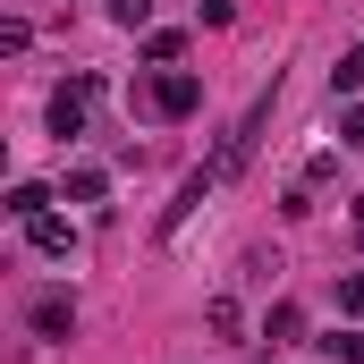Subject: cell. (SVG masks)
Returning <instances> with one entry per match:
<instances>
[{
  "label": "cell",
  "mask_w": 364,
  "mask_h": 364,
  "mask_svg": "<svg viewBox=\"0 0 364 364\" xmlns=\"http://www.w3.org/2000/svg\"><path fill=\"white\" fill-rule=\"evenodd\" d=\"M272 93H279V85H272ZM272 93H255V110H246V119H237V127L220 136V153L203 161L212 178H237V170H246V153H255V136H263V119H272Z\"/></svg>",
  "instance_id": "1"
},
{
  "label": "cell",
  "mask_w": 364,
  "mask_h": 364,
  "mask_svg": "<svg viewBox=\"0 0 364 364\" xmlns=\"http://www.w3.org/2000/svg\"><path fill=\"white\" fill-rule=\"evenodd\" d=\"M144 102H153V119H186V110L203 102V77H195V68H161Z\"/></svg>",
  "instance_id": "2"
},
{
  "label": "cell",
  "mask_w": 364,
  "mask_h": 364,
  "mask_svg": "<svg viewBox=\"0 0 364 364\" xmlns=\"http://www.w3.org/2000/svg\"><path fill=\"white\" fill-rule=\"evenodd\" d=\"M102 93V77H68V85L51 93V136L68 144V136H85V102Z\"/></svg>",
  "instance_id": "3"
},
{
  "label": "cell",
  "mask_w": 364,
  "mask_h": 364,
  "mask_svg": "<svg viewBox=\"0 0 364 364\" xmlns=\"http://www.w3.org/2000/svg\"><path fill=\"white\" fill-rule=\"evenodd\" d=\"M26 246H34V255H68V246H77V220H60V212H34V220H26Z\"/></svg>",
  "instance_id": "4"
},
{
  "label": "cell",
  "mask_w": 364,
  "mask_h": 364,
  "mask_svg": "<svg viewBox=\"0 0 364 364\" xmlns=\"http://www.w3.org/2000/svg\"><path fill=\"white\" fill-rule=\"evenodd\" d=\"M34 331H43V339H77V296H60V288L34 296Z\"/></svg>",
  "instance_id": "5"
},
{
  "label": "cell",
  "mask_w": 364,
  "mask_h": 364,
  "mask_svg": "<svg viewBox=\"0 0 364 364\" xmlns=\"http://www.w3.org/2000/svg\"><path fill=\"white\" fill-rule=\"evenodd\" d=\"M296 339H305V314H296V305L279 296L272 314H263V348H296Z\"/></svg>",
  "instance_id": "6"
},
{
  "label": "cell",
  "mask_w": 364,
  "mask_h": 364,
  "mask_svg": "<svg viewBox=\"0 0 364 364\" xmlns=\"http://www.w3.org/2000/svg\"><path fill=\"white\" fill-rule=\"evenodd\" d=\"M34 212H51V186L17 178V186H9V220H34Z\"/></svg>",
  "instance_id": "7"
},
{
  "label": "cell",
  "mask_w": 364,
  "mask_h": 364,
  "mask_svg": "<svg viewBox=\"0 0 364 364\" xmlns=\"http://www.w3.org/2000/svg\"><path fill=\"white\" fill-rule=\"evenodd\" d=\"M331 364H364V331H331V339H314Z\"/></svg>",
  "instance_id": "8"
},
{
  "label": "cell",
  "mask_w": 364,
  "mask_h": 364,
  "mask_svg": "<svg viewBox=\"0 0 364 364\" xmlns=\"http://www.w3.org/2000/svg\"><path fill=\"white\" fill-rule=\"evenodd\" d=\"M331 93H364V43H356V51H339V68H331Z\"/></svg>",
  "instance_id": "9"
},
{
  "label": "cell",
  "mask_w": 364,
  "mask_h": 364,
  "mask_svg": "<svg viewBox=\"0 0 364 364\" xmlns=\"http://www.w3.org/2000/svg\"><path fill=\"white\" fill-rule=\"evenodd\" d=\"M60 195H68V203H102V170H68Z\"/></svg>",
  "instance_id": "10"
},
{
  "label": "cell",
  "mask_w": 364,
  "mask_h": 364,
  "mask_svg": "<svg viewBox=\"0 0 364 364\" xmlns=\"http://www.w3.org/2000/svg\"><path fill=\"white\" fill-rule=\"evenodd\" d=\"M203 322H212L220 339H237V296H212V305H203Z\"/></svg>",
  "instance_id": "11"
},
{
  "label": "cell",
  "mask_w": 364,
  "mask_h": 364,
  "mask_svg": "<svg viewBox=\"0 0 364 364\" xmlns=\"http://www.w3.org/2000/svg\"><path fill=\"white\" fill-rule=\"evenodd\" d=\"M339 144H348V153H364V102H348V110H339Z\"/></svg>",
  "instance_id": "12"
},
{
  "label": "cell",
  "mask_w": 364,
  "mask_h": 364,
  "mask_svg": "<svg viewBox=\"0 0 364 364\" xmlns=\"http://www.w3.org/2000/svg\"><path fill=\"white\" fill-rule=\"evenodd\" d=\"M339 305H348V314L364 322V272H339Z\"/></svg>",
  "instance_id": "13"
},
{
  "label": "cell",
  "mask_w": 364,
  "mask_h": 364,
  "mask_svg": "<svg viewBox=\"0 0 364 364\" xmlns=\"http://www.w3.org/2000/svg\"><path fill=\"white\" fill-rule=\"evenodd\" d=\"M110 17H119V26H144V17H153V0H110Z\"/></svg>",
  "instance_id": "14"
},
{
  "label": "cell",
  "mask_w": 364,
  "mask_h": 364,
  "mask_svg": "<svg viewBox=\"0 0 364 364\" xmlns=\"http://www.w3.org/2000/svg\"><path fill=\"white\" fill-rule=\"evenodd\" d=\"M348 220H356V237H364V195H356V203H348Z\"/></svg>",
  "instance_id": "15"
}]
</instances>
